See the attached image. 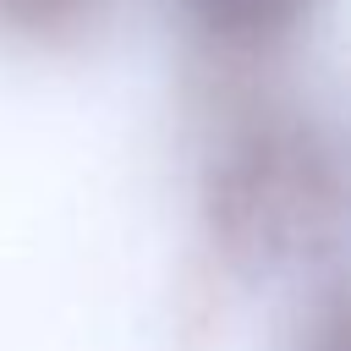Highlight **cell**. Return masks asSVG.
<instances>
[{"instance_id": "obj_1", "label": "cell", "mask_w": 351, "mask_h": 351, "mask_svg": "<svg viewBox=\"0 0 351 351\" xmlns=\"http://www.w3.org/2000/svg\"><path fill=\"white\" fill-rule=\"evenodd\" d=\"M203 230L225 269L274 280L318 269L351 236V165L291 104H247L203 165Z\"/></svg>"}, {"instance_id": "obj_2", "label": "cell", "mask_w": 351, "mask_h": 351, "mask_svg": "<svg viewBox=\"0 0 351 351\" xmlns=\"http://www.w3.org/2000/svg\"><path fill=\"white\" fill-rule=\"evenodd\" d=\"M318 0H176L186 27L219 49H274L307 27Z\"/></svg>"}, {"instance_id": "obj_3", "label": "cell", "mask_w": 351, "mask_h": 351, "mask_svg": "<svg viewBox=\"0 0 351 351\" xmlns=\"http://www.w3.org/2000/svg\"><path fill=\"white\" fill-rule=\"evenodd\" d=\"M110 0H0V38L16 44H77L104 22Z\"/></svg>"}, {"instance_id": "obj_4", "label": "cell", "mask_w": 351, "mask_h": 351, "mask_svg": "<svg viewBox=\"0 0 351 351\" xmlns=\"http://www.w3.org/2000/svg\"><path fill=\"white\" fill-rule=\"evenodd\" d=\"M285 351H351V274H324L313 285Z\"/></svg>"}]
</instances>
